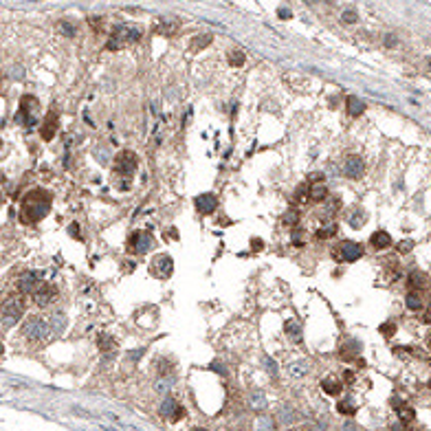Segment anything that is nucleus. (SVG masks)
I'll use <instances>...</instances> for the list:
<instances>
[{
  "label": "nucleus",
  "mask_w": 431,
  "mask_h": 431,
  "mask_svg": "<svg viewBox=\"0 0 431 431\" xmlns=\"http://www.w3.org/2000/svg\"><path fill=\"white\" fill-rule=\"evenodd\" d=\"M51 211V194L46 189H33L22 198L20 205V220L24 225H33L40 222L44 216Z\"/></svg>",
  "instance_id": "f257e3e1"
},
{
  "label": "nucleus",
  "mask_w": 431,
  "mask_h": 431,
  "mask_svg": "<svg viewBox=\"0 0 431 431\" xmlns=\"http://www.w3.org/2000/svg\"><path fill=\"white\" fill-rule=\"evenodd\" d=\"M137 40H141V31L137 29V27L119 24V27H115V31H112V35H110V40H108V44H106V48L117 51V48H121L123 44L137 42Z\"/></svg>",
  "instance_id": "f03ea898"
},
{
  "label": "nucleus",
  "mask_w": 431,
  "mask_h": 431,
  "mask_svg": "<svg viewBox=\"0 0 431 431\" xmlns=\"http://www.w3.org/2000/svg\"><path fill=\"white\" fill-rule=\"evenodd\" d=\"M22 312H24L22 292H14V295H9V297L5 299V304H2V317H5V323L7 326H14L15 321L22 317Z\"/></svg>",
  "instance_id": "7ed1b4c3"
},
{
  "label": "nucleus",
  "mask_w": 431,
  "mask_h": 431,
  "mask_svg": "<svg viewBox=\"0 0 431 431\" xmlns=\"http://www.w3.org/2000/svg\"><path fill=\"white\" fill-rule=\"evenodd\" d=\"M38 112H40V104L35 97L31 95H24L22 101H20V110H18V117L15 121L22 125H33L38 121Z\"/></svg>",
  "instance_id": "20e7f679"
},
{
  "label": "nucleus",
  "mask_w": 431,
  "mask_h": 431,
  "mask_svg": "<svg viewBox=\"0 0 431 431\" xmlns=\"http://www.w3.org/2000/svg\"><path fill=\"white\" fill-rule=\"evenodd\" d=\"M22 335L29 341H42L48 335V323L42 317H29V319L22 323Z\"/></svg>",
  "instance_id": "39448f33"
},
{
  "label": "nucleus",
  "mask_w": 431,
  "mask_h": 431,
  "mask_svg": "<svg viewBox=\"0 0 431 431\" xmlns=\"http://www.w3.org/2000/svg\"><path fill=\"white\" fill-rule=\"evenodd\" d=\"M137 168H139V158H137V154H134V152H130V150L119 152V156L115 158V172L117 174L132 176V174L137 172Z\"/></svg>",
  "instance_id": "423d86ee"
},
{
  "label": "nucleus",
  "mask_w": 431,
  "mask_h": 431,
  "mask_svg": "<svg viewBox=\"0 0 431 431\" xmlns=\"http://www.w3.org/2000/svg\"><path fill=\"white\" fill-rule=\"evenodd\" d=\"M152 245H154V240L150 235V231H134L128 238V246L134 255H145L152 249Z\"/></svg>",
  "instance_id": "0eeeda50"
},
{
  "label": "nucleus",
  "mask_w": 431,
  "mask_h": 431,
  "mask_svg": "<svg viewBox=\"0 0 431 431\" xmlns=\"http://www.w3.org/2000/svg\"><path fill=\"white\" fill-rule=\"evenodd\" d=\"M363 255V246L359 242H352V240H345L341 242L339 249H337V258H341L343 262H356Z\"/></svg>",
  "instance_id": "6e6552de"
},
{
  "label": "nucleus",
  "mask_w": 431,
  "mask_h": 431,
  "mask_svg": "<svg viewBox=\"0 0 431 431\" xmlns=\"http://www.w3.org/2000/svg\"><path fill=\"white\" fill-rule=\"evenodd\" d=\"M343 174L348 178H352V181H356V178H361L365 174V163H363V158L356 156V154H352V156L345 158V163H343Z\"/></svg>",
  "instance_id": "1a4fd4ad"
},
{
  "label": "nucleus",
  "mask_w": 431,
  "mask_h": 431,
  "mask_svg": "<svg viewBox=\"0 0 431 431\" xmlns=\"http://www.w3.org/2000/svg\"><path fill=\"white\" fill-rule=\"evenodd\" d=\"M40 282H42V273H38V271H27V273H22L18 277V291L33 292L35 288L40 286Z\"/></svg>",
  "instance_id": "9d476101"
},
{
  "label": "nucleus",
  "mask_w": 431,
  "mask_h": 431,
  "mask_svg": "<svg viewBox=\"0 0 431 431\" xmlns=\"http://www.w3.org/2000/svg\"><path fill=\"white\" fill-rule=\"evenodd\" d=\"M55 295H58V288L53 286V284H42L40 282V286L33 291V299L38 306H48V304L55 299Z\"/></svg>",
  "instance_id": "9b49d317"
},
{
  "label": "nucleus",
  "mask_w": 431,
  "mask_h": 431,
  "mask_svg": "<svg viewBox=\"0 0 431 431\" xmlns=\"http://www.w3.org/2000/svg\"><path fill=\"white\" fill-rule=\"evenodd\" d=\"M194 205H196L198 214L209 216V214H214L216 207H218V198H216L214 194H200V196L194 198Z\"/></svg>",
  "instance_id": "f8f14e48"
},
{
  "label": "nucleus",
  "mask_w": 431,
  "mask_h": 431,
  "mask_svg": "<svg viewBox=\"0 0 431 431\" xmlns=\"http://www.w3.org/2000/svg\"><path fill=\"white\" fill-rule=\"evenodd\" d=\"M152 273L156 275V277H169V275L174 273L172 258H169V255H158L152 264Z\"/></svg>",
  "instance_id": "ddd939ff"
},
{
  "label": "nucleus",
  "mask_w": 431,
  "mask_h": 431,
  "mask_svg": "<svg viewBox=\"0 0 431 431\" xmlns=\"http://www.w3.org/2000/svg\"><path fill=\"white\" fill-rule=\"evenodd\" d=\"M161 416L169 418L172 422H176V420H181V418L185 416V409L178 407V402L174 400V398H165L163 405H161Z\"/></svg>",
  "instance_id": "4468645a"
},
{
  "label": "nucleus",
  "mask_w": 431,
  "mask_h": 431,
  "mask_svg": "<svg viewBox=\"0 0 431 431\" xmlns=\"http://www.w3.org/2000/svg\"><path fill=\"white\" fill-rule=\"evenodd\" d=\"M55 132H58V115L51 112V115L46 117V121L42 123V128H40V134H42L44 141H51L53 137H55Z\"/></svg>",
  "instance_id": "2eb2a0df"
},
{
  "label": "nucleus",
  "mask_w": 431,
  "mask_h": 431,
  "mask_svg": "<svg viewBox=\"0 0 431 431\" xmlns=\"http://www.w3.org/2000/svg\"><path fill=\"white\" fill-rule=\"evenodd\" d=\"M328 198V187L321 181H317L315 185H308V200L310 202H323Z\"/></svg>",
  "instance_id": "dca6fc26"
},
{
  "label": "nucleus",
  "mask_w": 431,
  "mask_h": 431,
  "mask_svg": "<svg viewBox=\"0 0 431 431\" xmlns=\"http://www.w3.org/2000/svg\"><path fill=\"white\" fill-rule=\"evenodd\" d=\"M392 405L396 407L398 418H400V420L405 422V425H407V422H412L414 418H416V412H414V409L409 407V405H405V402H402L400 398H392Z\"/></svg>",
  "instance_id": "f3484780"
},
{
  "label": "nucleus",
  "mask_w": 431,
  "mask_h": 431,
  "mask_svg": "<svg viewBox=\"0 0 431 431\" xmlns=\"http://www.w3.org/2000/svg\"><path fill=\"white\" fill-rule=\"evenodd\" d=\"M369 242H372L374 249H387V246L392 245V235H389L387 231H374V233L369 235Z\"/></svg>",
  "instance_id": "a211bd4d"
},
{
  "label": "nucleus",
  "mask_w": 431,
  "mask_h": 431,
  "mask_svg": "<svg viewBox=\"0 0 431 431\" xmlns=\"http://www.w3.org/2000/svg\"><path fill=\"white\" fill-rule=\"evenodd\" d=\"M321 389L328 394V396H339L341 394V381L335 376H328V379L321 381Z\"/></svg>",
  "instance_id": "6ab92c4d"
},
{
  "label": "nucleus",
  "mask_w": 431,
  "mask_h": 431,
  "mask_svg": "<svg viewBox=\"0 0 431 431\" xmlns=\"http://www.w3.org/2000/svg\"><path fill=\"white\" fill-rule=\"evenodd\" d=\"M365 112V104L359 99V97H348V115L359 117Z\"/></svg>",
  "instance_id": "aec40b11"
},
{
  "label": "nucleus",
  "mask_w": 431,
  "mask_h": 431,
  "mask_svg": "<svg viewBox=\"0 0 431 431\" xmlns=\"http://www.w3.org/2000/svg\"><path fill=\"white\" fill-rule=\"evenodd\" d=\"M306 372H308V363H306V361H295V363L288 365V374L295 376V379H302Z\"/></svg>",
  "instance_id": "412c9836"
},
{
  "label": "nucleus",
  "mask_w": 431,
  "mask_h": 431,
  "mask_svg": "<svg viewBox=\"0 0 431 431\" xmlns=\"http://www.w3.org/2000/svg\"><path fill=\"white\" fill-rule=\"evenodd\" d=\"M407 284H409V288H412V291H418V288L425 286V275H422L420 271H412V273H409V277H407Z\"/></svg>",
  "instance_id": "4be33fe9"
},
{
  "label": "nucleus",
  "mask_w": 431,
  "mask_h": 431,
  "mask_svg": "<svg viewBox=\"0 0 431 431\" xmlns=\"http://www.w3.org/2000/svg\"><path fill=\"white\" fill-rule=\"evenodd\" d=\"M405 304H407L409 310H422V299L418 297L416 291H409L407 297H405Z\"/></svg>",
  "instance_id": "5701e85b"
},
{
  "label": "nucleus",
  "mask_w": 431,
  "mask_h": 431,
  "mask_svg": "<svg viewBox=\"0 0 431 431\" xmlns=\"http://www.w3.org/2000/svg\"><path fill=\"white\" fill-rule=\"evenodd\" d=\"M337 412L343 414V416H354V414H356V407H354V402L345 398V400H339V402H337Z\"/></svg>",
  "instance_id": "b1692460"
},
{
  "label": "nucleus",
  "mask_w": 431,
  "mask_h": 431,
  "mask_svg": "<svg viewBox=\"0 0 431 431\" xmlns=\"http://www.w3.org/2000/svg\"><path fill=\"white\" fill-rule=\"evenodd\" d=\"M348 222H350L352 229H361V227L365 225V214H363V211H352L350 218H348Z\"/></svg>",
  "instance_id": "393cba45"
},
{
  "label": "nucleus",
  "mask_w": 431,
  "mask_h": 431,
  "mask_svg": "<svg viewBox=\"0 0 431 431\" xmlns=\"http://www.w3.org/2000/svg\"><path fill=\"white\" fill-rule=\"evenodd\" d=\"M249 402H251V407H253V409H264V407H266V398H264L262 392H251Z\"/></svg>",
  "instance_id": "a878e982"
},
{
  "label": "nucleus",
  "mask_w": 431,
  "mask_h": 431,
  "mask_svg": "<svg viewBox=\"0 0 431 431\" xmlns=\"http://www.w3.org/2000/svg\"><path fill=\"white\" fill-rule=\"evenodd\" d=\"M284 328H286V332H288L291 337H295V339H299V337H302V326H299L297 319H288Z\"/></svg>",
  "instance_id": "bb28decb"
},
{
  "label": "nucleus",
  "mask_w": 431,
  "mask_h": 431,
  "mask_svg": "<svg viewBox=\"0 0 431 431\" xmlns=\"http://www.w3.org/2000/svg\"><path fill=\"white\" fill-rule=\"evenodd\" d=\"M176 20H163V22L158 24V33H163V35H172L176 33Z\"/></svg>",
  "instance_id": "cd10ccee"
},
{
  "label": "nucleus",
  "mask_w": 431,
  "mask_h": 431,
  "mask_svg": "<svg viewBox=\"0 0 431 431\" xmlns=\"http://www.w3.org/2000/svg\"><path fill=\"white\" fill-rule=\"evenodd\" d=\"M282 222H284L286 227H297V222H299V211H297V209H288L286 214H284Z\"/></svg>",
  "instance_id": "c85d7f7f"
},
{
  "label": "nucleus",
  "mask_w": 431,
  "mask_h": 431,
  "mask_svg": "<svg viewBox=\"0 0 431 431\" xmlns=\"http://www.w3.org/2000/svg\"><path fill=\"white\" fill-rule=\"evenodd\" d=\"M58 31L62 35H66V38H73V35L77 33V27L71 22H66V20H62V22H58Z\"/></svg>",
  "instance_id": "c756f323"
},
{
  "label": "nucleus",
  "mask_w": 431,
  "mask_h": 431,
  "mask_svg": "<svg viewBox=\"0 0 431 431\" xmlns=\"http://www.w3.org/2000/svg\"><path fill=\"white\" fill-rule=\"evenodd\" d=\"M115 339H112L110 335H101L99 337V350H104V352H110V350H115Z\"/></svg>",
  "instance_id": "7c9ffc66"
},
{
  "label": "nucleus",
  "mask_w": 431,
  "mask_h": 431,
  "mask_svg": "<svg viewBox=\"0 0 431 431\" xmlns=\"http://www.w3.org/2000/svg\"><path fill=\"white\" fill-rule=\"evenodd\" d=\"M245 53L242 51H231L229 53V64L231 66H242V64H245Z\"/></svg>",
  "instance_id": "2f4dec72"
},
{
  "label": "nucleus",
  "mask_w": 431,
  "mask_h": 431,
  "mask_svg": "<svg viewBox=\"0 0 431 431\" xmlns=\"http://www.w3.org/2000/svg\"><path fill=\"white\" fill-rule=\"evenodd\" d=\"M64 326H66V317H64L62 312L53 317V330L58 332V335H62V332H64Z\"/></svg>",
  "instance_id": "473e14b6"
},
{
  "label": "nucleus",
  "mask_w": 431,
  "mask_h": 431,
  "mask_svg": "<svg viewBox=\"0 0 431 431\" xmlns=\"http://www.w3.org/2000/svg\"><path fill=\"white\" fill-rule=\"evenodd\" d=\"M209 42H211V35L207 33V35H198V38H194L192 44H194V48H198V51H200V48H205Z\"/></svg>",
  "instance_id": "72a5a7b5"
},
{
  "label": "nucleus",
  "mask_w": 431,
  "mask_h": 431,
  "mask_svg": "<svg viewBox=\"0 0 431 431\" xmlns=\"http://www.w3.org/2000/svg\"><path fill=\"white\" fill-rule=\"evenodd\" d=\"M169 383H172V381L168 379V376H161V379L156 381V385H154V387H156V392L158 394H165L169 389Z\"/></svg>",
  "instance_id": "f704fd0d"
},
{
  "label": "nucleus",
  "mask_w": 431,
  "mask_h": 431,
  "mask_svg": "<svg viewBox=\"0 0 431 431\" xmlns=\"http://www.w3.org/2000/svg\"><path fill=\"white\" fill-rule=\"evenodd\" d=\"M335 233H337V227L330 225V227H323V229L317 231V238H319V240H326V238H330V235H335Z\"/></svg>",
  "instance_id": "c9c22d12"
},
{
  "label": "nucleus",
  "mask_w": 431,
  "mask_h": 431,
  "mask_svg": "<svg viewBox=\"0 0 431 431\" xmlns=\"http://www.w3.org/2000/svg\"><path fill=\"white\" fill-rule=\"evenodd\" d=\"M341 20H343L345 24H354L356 20H359V15H356V11H352V9H345L343 14H341Z\"/></svg>",
  "instance_id": "e433bc0d"
},
{
  "label": "nucleus",
  "mask_w": 431,
  "mask_h": 431,
  "mask_svg": "<svg viewBox=\"0 0 431 431\" xmlns=\"http://www.w3.org/2000/svg\"><path fill=\"white\" fill-rule=\"evenodd\" d=\"M381 332H383L385 337H392L394 332H396V323H392V321H387V323H383V326H381Z\"/></svg>",
  "instance_id": "4c0bfd02"
},
{
  "label": "nucleus",
  "mask_w": 431,
  "mask_h": 431,
  "mask_svg": "<svg viewBox=\"0 0 431 431\" xmlns=\"http://www.w3.org/2000/svg\"><path fill=\"white\" fill-rule=\"evenodd\" d=\"M412 249H414L412 240H402L400 245H398V251H400V253H407V251H412Z\"/></svg>",
  "instance_id": "58836bf2"
},
{
  "label": "nucleus",
  "mask_w": 431,
  "mask_h": 431,
  "mask_svg": "<svg viewBox=\"0 0 431 431\" xmlns=\"http://www.w3.org/2000/svg\"><path fill=\"white\" fill-rule=\"evenodd\" d=\"M264 365H266V369H271V374H273V376H277V365H275V361L273 359H264Z\"/></svg>",
  "instance_id": "ea45409f"
},
{
  "label": "nucleus",
  "mask_w": 431,
  "mask_h": 431,
  "mask_svg": "<svg viewBox=\"0 0 431 431\" xmlns=\"http://www.w3.org/2000/svg\"><path fill=\"white\" fill-rule=\"evenodd\" d=\"M292 245L295 246H304V240H302V231H295V233H292Z\"/></svg>",
  "instance_id": "a19ab883"
},
{
  "label": "nucleus",
  "mask_w": 431,
  "mask_h": 431,
  "mask_svg": "<svg viewBox=\"0 0 431 431\" xmlns=\"http://www.w3.org/2000/svg\"><path fill=\"white\" fill-rule=\"evenodd\" d=\"M277 15H279V18H282V20H288V18H291V15H292V11L288 9V7H279Z\"/></svg>",
  "instance_id": "79ce46f5"
},
{
  "label": "nucleus",
  "mask_w": 431,
  "mask_h": 431,
  "mask_svg": "<svg viewBox=\"0 0 431 431\" xmlns=\"http://www.w3.org/2000/svg\"><path fill=\"white\" fill-rule=\"evenodd\" d=\"M158 369H161V374H168L169 369H172V365L168 363V359H161V363H158Z\"/></svg>",
  "instance_id": "37998d69"
},
{
  "label": "nucleus",
  "mask_w": 431,
  "mask_h": 431,
  "mask_svg": "<svg viewBox=\"0 0 431 431\" xmlns=\"http://www.w3.org/2000/svg\"><path fill=\"white\" fill-rule=\"evenodd\" d=\"M211 369H214V372H218V374H222V376L227 374V368H225V365H220V363H211Z\"/></svg>",
  "instance_id": "c03bdc74"
},
{
  "label": "nucleus",
  "mask_w": 431,
  "mask_h": 431,
  "mask_svg": "<svg viewBox=\"0 0 431 431\" xmlns=\"http://www.w3.org/2000/svg\"><path fill=\"white\" fill-rule=\"evenodd\" d=\"M385 46H396V35H385Z\"/></svg>",
  "instance_id": "a18cd8bd"
},
{
  "label": "nucleus",
  "mask_w": 431,
  "mask_h": 431,
  "mask_svg": "<svg viewBox=\"0 0 431 431\" xmlns=\"http://www.w3.org/2000/svg\"><path fill=\"white\" fill-rule=\"evenodd\" d=\"M251 246H253V251H260V249H262L264 245H262V240H258V238H255L253 242H251Z\"/></svg>",
  "instance_id": "49530a36"
},
{
  "label": "nucleus",
  "mask_w": 431,
  "mask_h": 431,
  "mask_svg": "<svg viewBox=\"0 0 431 431\" xmlns=\"http://www.w3.org/2000/svg\"><path fill=\"white\" fill-rule=\"evenodd\" d=\"M260 427H273V422L268 420V418H264V416H262V418H260Z\"/></svg>",
  "instance_id": "de8ad7c7"
},
{
  "label": "nucleus",
  "mask_w": 431,
  "mask_h": 431,
  "mask_svg": "<svg viewBox=\"0 0 431 431\" xmlns=\"http://www.w3.org/2000/svg\"><path fill=\"white\" fill-rule=\"evenodd\" d=\"M68 231H71V235H79V227H77V225H71V227H68Z\"/></svg>",
  "instance_id": "09e8293b"
},
{
  "label": "nucleus",
  "mask_w": 431,
  "mask_h": 431,
  "mask_svg": "<svg viewBox=\"0 0 431 431\" xmlns=\"http://www.w3.org/2000/svg\"><path fill=\"white\" fill-rule=\"evenodd\" d=\"M345 381H348V383H352V381H354V374H352V372H345Z\"/></svg>",
  "instance_id": "8fccbe9b"
},
{
  "label": "nucleus",
  "mask_w": 431,
  "mask_h": 431,
  "mask_svg": "<svg viewBox=\"0 0 431 431\" xmlns=\"http://www.w3.org/2000/svg\"><path fill=\"white\" fill-rule=\"evenodd\" d=\"M0 205H2V194H0Z\"/></svg>",
  "instance_id": "3c124183"
},
{
  "label": "nucleus",
  "mask_w": 431,
  "mask_h": 431,
  "mask_svg": "<svg viewBox=\"0 0 431 431\" xmlns=\"http://www.w3.org/2000/svg\"><path fill=\"white\" fill-rule=\"evenodd\" d=\"M0 84H2V73H0Z\"/></svg>",
  "instance_id": "603ef678"
},
{
  "label": "nucleus",
  "mask_w": 431,
  "mask_h": 431,
  "mask_svg": "<svg viewBox=\"0 0 431 431\" xmlns=\"http://www.w3.org/2000/svg\"><path fill=\"white\" fill-rule=\"evenodd\" d=\"M429 343H431V335H429Z\"/></svg>",
  "instance_id": "864d4df0"
}]
</instances>
